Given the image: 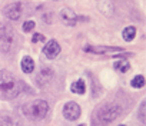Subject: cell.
<instances>
[{
    "label": "cell",
    "instance_id": "9a60e30c",
    "mask_svg": "<svg viewBox=\"0 0 146 126\" xmlns=\"http://www.w3.org/2000/svg\"><path fill=\"white\" fill-rule=\"evenodd\" d=\"M122 36H123V40H125V42H132V40L135 39V36H136V29H135L133 26H129V27H126V29L123 30Z\"/></svg>",
    "mask_w": 146,
    "mask_h": 126
},
{
    "label": "cell",
    "instance_id": "52a82bcc",
    "mask_svg": "<svg viewBox=\"0 0 146 126\" xmlns=\"http://www.w3.org/2000/svg\"><path fill=\"white\" fill-rule=\"evenodd\" d=\"M3 16L9 20H17L22 15V5L20 3H10L3 9Z\"/></svg>",
    "mask_w": 146,
    "mask_h": 126
},
{
    "label": "cell",
    "instance_id": "44dd1931",
    "mask_svg": "<svg viewBox=\"0 0 146 126\" xmlns=\"http://www.w3.org/2000/svg\"><path fill=\"white\" fill-rule=\"evenodd\" d=\"M119 126H126V125H119Z\"/></svg>",
    "mask_w": 146,
    "mask_h": 126
},
{
    "label": "cell",
    "instance_id": "6da1fadb",
    "mask_svg": "<svg viewBox=\"0 0 146 126\" xmlns=\"http://www.w3.org/2000/svg\"><path fill=\"white\" fill-rule=\"evenodd\" d=\"M22 110H23L25 116H27L29 119H32V120H40V119H43L49 113V103L46 100L36 99V100H32V102L26 103L22 107Z\"/></svg>",
    "mask_w": 146,
    "mask_h": 126
},
{
    "label": "cell",
    "instance_id": "277c9868",
    "mask_svg": "<svg viewBox=\"0 0 146 126\" xmlns=\"http://www.w3.org/2000/svg\"><path fill=\"white\" fill-rule=\"evenodd\" d=\"M13 36H15V32L9 26L0 25V49H3V50L7 52L9 47L12 46Z\"/></svg>",
    "mask_w": 146,
    "mask_h": 126
},
{
    "label": "cell",
    "instance_id": "9c48e42d",
    "mask_svg": "<svg viewBox=\"0 0 146 126\" xmlns=\"http://www.w3.org/2000/svg\"><path fill=\"white\" fill-rule=\"evenodd\" d=\"M59 17H60L62 23H63V25H66V26H76L78 16H76L75 13H73V10H70V9H67V7H64V9H62V10H60Z\"/></svg>",
    "mask_w": 146,
    "mask_h": 126
},
{
    "label": "cell",
    "instance_id": "ba28073f",
    "mask_svg": "<svg viewBox=\"0 0 146 126\" xmlns=\"http://www.w3.org/2000/svg\"><path fill=\"white\" fill-rule=\"evenodd\" d=\"M60 53V44L56 42V40H49L44 47H43V54L47 57V59H56Z\"/></svg>",
    "mask_w": 146,
    "mask_h": 126
},
{
    "label": "cell",
    "instance_id": "2e32d148",
    "mask_svg": "<svg viewBox=\"0 0 146 126\" xmlns=\"http://www.w3.org/2000/svg\"><path fill=\"white\" fill-rule=\"evenodd\" d=\"M130 86H132L133 89H142V88L145 86V76H143V75L135 76V78L132 79V82H130Z\"/></svg>",
    "mask_w": 146,
    "mask_h": 126
},
{
    "label": "cell",
    "instance_id": "7a4b0ae2",
    "mask_svg": "<svg viewBox=\"0 0 146 126\" xmlns=\"http://www.w3.org/2000/svg\"><path fill=\"white\" fill-rule=\"evenodd\" d=\"M0 90L7 97H16L20 93V83L10 72L0 70Z\"/></svg>",
    "mask_w": 146,
    "mask_h": 126
},
{
    "label": "cell",
    "instance_id": "4fadbf2b",
    "mask_svg": "<svg viewBox=\"0 0 146 126\" xmlns=\"http://www.w3.org/2000/svg\"><path fill=\"white\" fill-rule=\"evenodd\" d=\"M70 90L73 93H76V95H85V92H86V83H85V80L79 79L76 82H73L70 85Z\"/></svg>",
    "mask_w": 146,
    "mask_h": 126
},
{
    "label": "cell",
    "instance_id": "d6986e66",
    "mask_svg": "<svg viewBox=\"0 0 146 126\" xmlns=\"http://www.w3.org/2000/svg\"><path fill=\"white\" fill-rule=\"evenodd\" d=\"M140 119H142V122H145V102L140 106Z\"/></svg>",
    "mask_w": 146,
    "mask_h": 126
},
{
    "label": "cell",
    "instance_id": "7c38bea8",
    "mask_svg": "<svg viewBox=\"0 0 146 126\" xmlns=\"http://www.w3.org/2000/svg\"><path fill=\"white\" fill-rule=\"evenodd\" d=\"M22 70H23L25 73H27V75L35 70V60H33L30 56H25V57L22 59Z\"/></svg>",
    "mask_w": 146,
    "mask_h": 126
},
{
    "label": "cell",
    "instance_id": "8fae6325",
    "mask_svg": "<svg viewBox=\"0 0 146 126\" xmlns=\"http://www.w3.org/2000/svg\"><path fill=\"white\" fill-rule=\"evenodd\" d=\"M0 126H20V122L7 113H0Z\"/></svg>",
    "mask_w": 146,
    "mask_h": 126
},
{
    "label": "cell",
    "instance_id": "5b68a950",
    "mask_svg": "<svg viewBox=\"0 0 146 126\" xmlns=\"http://www.w3.org/2000/svg\"><path fill=\"white\" fill-rule=\"evenodd\" d=\"M80 113H82V109L76 102H67L63 106V116L66 120H70V122L76 120L80 117Z\"/></svg>",
    "mask_w": 146,
    "mask_h": 126
},
{
    "label": "cell",
    "instance_id": "ffe728a7",
    "mask_svg": "<svg viewBox=\"0 0 146 126\" xmlns=\"http://www.w3.org/2000/svg\"><path fill=\"white\" fill-rule=\"evenodd\" d=\"M79 126H86V125H85V123H82V125H79Z\"/></svg>",
    "mask_w": 146,
    "mask_h": 126
},
{
    "label": "cell",
    "instance_id": "5bb4252c",
    "mask_svg": "<svg viewBox=\"0 0 146 126\" xmlns=\"http://www.w3.org/2000/svg\"><path fill=\"white\" fill-rule=\"evenodd\" d=\"M113 68H115L116 70H119L120 73H127V72L130 70V63H129L126 59H119L117 62H115Z\"/></svg>",
    "mask_w": 146,
    "mask_h": 126
},
{
    "label": "cell",
    "instance_id": "e0dca14e",
    "mask_svg": "<svg viewBox=\"0 0 146 126\" xmlns=\"http://www.w3.org/2000/svg\"><path fill=\"white\" fill-rule=\"evenodd\" d=\"M35 26H36V23H35L33 20H27V22H25V25H23V32H25V33L32 32V30L35 29Z\"/></svg>",
    "mask_w": 146,
    "mask_h": 126
},
{
    "label": "cell",
    "instance_id": "30bf717a",
    "mask_svg": "<svg viewBox=\"0 0 146 126\" xmlns=\"http://www.w3.org/2000/svg\"><path fill=\"white\" fill-rule=\"evenodd\" d=\"M52 76H53V73H52V69H42L39 73H37V76H36V82L39 83V86H44L46 83H49L50 80H52Z\"/></svg>",
    "mask_w": 146,
    "mask_h": 126
},
{
    "label": "cell",
    "instance_id": "8992f818",
    "mask_svg": "<svg viewBox=\"0 0 146 126\" xmlns=\"http://www.w3.org/2000/svg\"><path fill=\"white\" fill-rule=\"evenodd\" d=\"M85 52L95 53V54H116V53H122L123 49H120V47H109V46H86Z\"/></svg>",
    "mask_w": 146,
    "mask_h": 126
},
{
    "label": "cell",
    "instance_id": "ac0fdd59",
    "mask_svg": "<svg viewBox=\"0 0 146 126\" xmlns=\"http://www.w3.org/2000/svg\"><path fill=\"white\" fill-rule=\"evenodd\" d=\"M42 40H44V36L42 33H35L33 37H32V42L33 43H37V42H42Z\"/></svg>",
    "mask_w": 146,
    "mask_h": 126
},
{
    "label": "cell",
    "instance_id": "3957f363",
    "mask_svg": "<svg viewBox=\"0 0 146 126\" xmlns=\"http://www.w3.org/2000/svg\"><path fill=\"white\" fill-rule=\"evenodd\" d=\"M122 113V107L116 103H106L102 105L98 112H96V117L100 123H110L115 119H117Z\"/></svg>",
    "mask_w": 146,
    "mask_h": 126
}]
</instances>
